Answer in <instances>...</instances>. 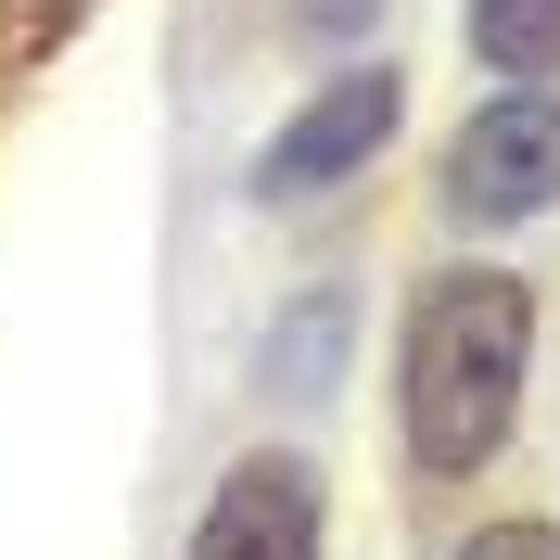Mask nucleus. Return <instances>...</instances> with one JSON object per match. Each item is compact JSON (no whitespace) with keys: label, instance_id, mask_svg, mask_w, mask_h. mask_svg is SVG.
Instances as JSON below:
<instances>
[{"label":"nucleus","instance_id":"f257e3e1","mask_svg":"<svg viewBox=\"0 0 560 560\" xmlns=\"http://www.w3.org/2000/svg\"><path fill=\"white\" fill-rule=\"evenodd\" d=\"M523 383H535V293L497 268H446L420 280L408 306V357H395V446L408 471L458 485L510 446L523 420Z\"/></svg>","mask_w":560,"mask_h":560},{"label":"nucleus","instance_id":"f03ea898","mask_svg":"<svg viewBox=\"0 0 560 560\" xmlns=\"http://www.w3.org/2000/svg\"><path fill=\"white\" fill-rule=\"evenodd\" d=\"M548 205H560V90L510 77L446 140V217L458 230H510V217H548Z\"/></svg>","mask_w":560,"mask_h":560},{"label":"nucleus","instance_id":"7ed1b4c3","mask_svg":"<svg viewBox=\"0 0 560 560\" xmlns=\"http://www.w3.org/2000/svg\"><path fill=\"white\" fill-rule=\"evenodd\" d=\"M395 103H408V90H395L383 65L331 77V90H318V103L268 140V153H255V191H268V205H293V191H331V178H357V166L395 140Z\"/></svg>","mask_w":560,"mask_h":560},{"label":"nucleus","instance_id":"20e7f679","mask_svg":"<svg viewBox=\"0 0 560 560\" xmlns=\"http://www.w3.org/2000/svg\"><path fill=\"white\" fill-rule=\"evenodd\" d=\"M191 560H318V471L293 446H255L217 471Z\"/></svg>","mask_w":560,"mask_h":560},{"label":"nucleus","instance_id":"39448f33","mask_svg":"<svg viewBox=\"0 0 560 560\" xmlns=\"http://www.w3.org/2000/svg\"><path fill=\"white\" fill-rule=\"evenodd\" d=\"M471 51L497 77H560V0H471Z\"/></svg>","mask_w":560,"mask_h":560},{"label":"nucleus","instance_id":"423d86ee","mask_svg":"<svg viewBox=\"0 0 560 560\" xmlns=\"http://www.w3.org/2000/svg\"><path fill=\"white\" fill-rule=\"evenodd\" d=\"M331 357H345V293H306V306H293V331L268 345V395L331 383Z\"/></svg>","mask_w":560,"mask_h":560},{"label":"nucleus","instance_id":"0eeeda50","mask_svg":"<svg viewBox=\"0 0 560 560\" xmlns=\"http://www.w3.org/2000/svg\"><path fill=\"white\" fill-rule=\"evenodd\" d=\"M458 560H560V523H485Z\"/></svg>","mask_w":560,"mask_h":560},{"label":"nucleus","instance_id":"6e6552de","mask_svg":"<svg viewBox=\"0 0 560 560\" xmlns=\"http://www.w3.org/2000/svg\"><path fill=\"white\" fill-rule=\"evenodd\" d=\"M306 26H331V38H345V26H370V0H306Z\"/></svg>","mask_w":560,"mask_h":560}]
</instances>
